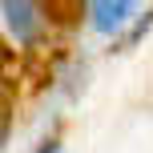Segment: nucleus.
I'll use <instances>...</instances> for the list:
<instances>
[{"label": "nucleus", "instance_id": "obj_2", "mask_svg": "<svg viewBox=\"0 0 153 153\" xmlns=\"http://www.w3.org/2000/svg\"><path fill=\"white\" fill-rule=\"evenodd\" d=\"M137 0H89V16H93V28L97 32H121L129 24Z\"/></svg>", "mask_w": 153, "mask_h": 153}, {"label": "nucleus", "instance_id": "obj_4", "mask_svg": "<svg viewBox=\"0 0 153 153\" xmlns=\"http://www.w3.org/2000/svg\"><path fill=\"white\" fill-rule=\"evenodd\" d=\"M36 153H61V145H56V141H45V145H40Z\"/></svg>", "mask_w": 153, "mask_h": 153}, {"label": "nucleus", "instance_id": "obj_3", "mask_svg": "<svg viewBox=\"0 0 153 153\" xmlns=\"http://www.w3.org/2000/svg\"><path fill=\"white\" fill-rule=\"evenodd\" d=\"M36 8L53 28H73V24H81L89 0H36Z\"/></svg>", "mask_w": 153, "mask_h": 153}, {"label": "nucleus", "instance_id": "obj_1", "mask_svg": "<svg viewBox=\"0 0 153 153\" xmlns=\"http://www.w3.org/2000/svg\"><path fill=\"white\" fill-rule=\"evenodd\" d=\"M0 8H4V28H8V36L16 40V45H32L36 40V32H40V8H36V0H0Z\"/></svg>", "mask_w": 153, "mask_h": 153}]
</instances>
